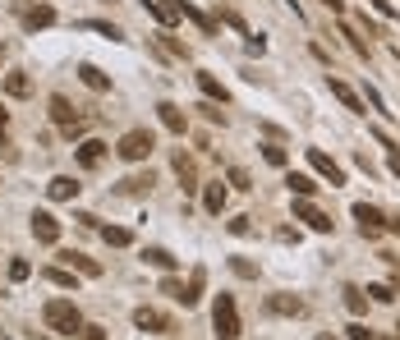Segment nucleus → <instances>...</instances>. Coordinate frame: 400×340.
<instances>
[{"mask_svg":"<svg viewBox=\"0 0 400 340\" xmlns=\"http://www.w3.org/2000/svg\"><path fill=\"white\" fill-rule=\"evenodd\" d=\"M267 313H272V318H304V313H309V304H304L299 295H267Z\"/></svg>","mask_w":400,"mask_h":340,"instance_id":"nucleus-4","label":"nucleus"},{"mask_svg":"<svg viewBox=\"0 0 400 340\" xmlns=\"http://www.w3.org/2000/svg\"><path fill=\"white\" fill-rule=\"evenodd\" d=\"M295 221H304V226H309V230H318V235L332 230V216H327V212H318L309 198H299V202H295Z\"/></svg>","mask_w":400,"mask_h":340,"instance_id":"nucleus-8","label":"nucleus"},{"mask_svg":"<svg viewBox=\"0 0 400 340\" xmlns=\"http://www.w3.org/2000/svg\"><path fill=\"white\" fill-rule=\"evenodd\" d=\"M286 184H290V193H299V198H313V193H318L313 175H304V170H290V175H286Z\"/></svg>","mask_w":400,"mask_h":340,"instance_id":"nucleus-22","label":"nucleus"},{"mask_svg":"<svg viewBox=\"0 0 400 340\" xmlns=\"http://www.w3.org/2000/svg\"><path fill=\"white\" fill-rule=\"evenodd\" d=\"M60 263H65L69 272H83V276H101V263H97V258H88V253H78V249H65V253H60Z\"/></svg>","mask_w":400,"mask_h":340,"instance_id":"nucleus-10","label":"nucleus"},{"mask_svg":"<svg viewBox=\"0 0 400 340\" xmlns=\"http://www.w3.org/2000/svg\"><path fill=\"white\" fill-rule=\"evenodd\" d=\"M78 78H83V83H88L92 92H106V88H111V78L101 74L97 65H78Z\"/></svg>","mask_w":400,"mask_h":340,"instance_id":"nucleus-23","label":"nucleus"},{"mask_svg":"<svg viewBox=\"0 0 400 340\" xmlns=\"http://www.w3.org/2000/svg\"><path fill=\"white\" fill-rule=\"evenodd\" d=\"M318 340H336V336H318Z\"/></svg>","mask_w":400,"mask_h":340,"instance_id":"nucleus-46","label":"nucleus"},{"mask_svg":"<svg viewBox=\"0 0 400 340\" xmlns=\"http://www.w3.org/2000/svg\"><path fill=\"white\" fill-rule=\"evenodd\" d=\"M5 129H10V115H5V106H0V138H5Z\"/></svg>","mask_w":400,"mask_h":340,"instance_id":"nucleus-44","label":"nucleus"},{"mask_svg":"<svg viewBox=\"0 0 400 340\" xmlns=\"http://www.w3.org/2000/svg\"><path fill=\"white\" fill-rule=\"evenodd\" d=\"M10 276H14V281H28V276H33V267L23 263V258H14V263H10Z\"/></svg>","mask_w":400,"mask_h":340,"instance_id":"nucleus-37","label":"nucleus"},{"mask_svg":"<svg viewBox=\"0 0 400 340\" xmlns=\"http://www.w3.org/2000/svg\"><path fill=\"white\" fill-rule=\"evenodd\" d=\"M5 92H10V97H28L33 83H28V74H10V78H5Z\"/></svg>","mask_w":400,"mask_h":340,"instance_id":"nucleus-29","label":"nucleus"},{"mask_svg":"<svg viewBox=\"0 0 400 340\" xmlns=\"http://www.w3.org/2000/svg\"><path fill=\"white\" fill-rule=\"evenodd\" d=\"M345 37H350V46H355V51H359V55H368V42H364V37H359V33H355V28H350V23H345Z\"/></svg>","mask_w":400,"mask_h":340,"instance_id":"nucleus-38","label":"nucleus"},{"mask_svg":"<svg viewBox=\"0 0 400 340\" xmlns=\"http://www.w3.org/2000/svg\"><path fill=\"white\" fill-rule=\"evenodd\" d=\"M355 221H359V230H364V239L387 235V216H382L378 207H368V202H355Z\"/></svg>","mask_w":400,"mask_h":340,"instance_id":"nucleus-5","label":"nucleus"},{"mask_svg":"<svg viewBox=\"0 0 400 340\" xmlns=\"http://www.w3.org/2000/svg\"><path fill=\"white\" fill-rule=\"evenodd\" d=\"M202 207H207L212 216H221V207H225V184H221V179L202 189Z\"/></svg>","mask_w":400,"mask_h":340,"instance_id":"nucleus-20","label":"nucleus"},{"mask_svg":"<svg viewBox=\"0 0 400 340\" xmlns=\"http://www.w3.org/2000/svg\"><path fill=\"white\" fill-rule=\"evenodd\" d=\"M202 286H207V272H202V267H193V276H189V286H184V295H179V304L193 308V304L202 299Z\"/></svg>","mask_w":400,"mask_h":340,"instance_id":"nucleus-18","label":"nucleus"},{"mask_svg":"<svg viewBox=\"0 0 400 340\" xmlns=\"http://www.w3.org/2000/svg\"><path fill=\"white\" fill-rule=\"evenodd\" d=\"M327 10H332V14H345V5H341V0H327Z\"/></svg>","mask_w":400,"mask_h":340,"instance_id":"nucleus-45","label":"nucleus"},{"mask_svg":"<svg viewBox=\"0 0 400 340\" xmlns=\"http://www.w3.org/2000/svg\"><path fill=\"white\" fill-rule=\"evenodd\" d=\"M198 88L207 92L212 101H225V88H221V78H216V74H198Z\"/></svg>","mask_w":400,"mask_h":340,"instance_id":"nucleus-28","label":"nucleus"},{"mask_svg":"<svg viewBox=\"0 0 400 340\" xmlns=\"http://www.w3.org/2000/svg\"><path fill=\"white\" fill-rule=\"evenodd\" d=\"M327 83H332V97L341 101L345 110H355V115H364V110H368L364 97H355V88H350V83H341V78H327Z\"/></svg>","mask_w":400,"mask_h":340,"instance_id":"nucleus-11","label":"nucleus"},{"mask_svg":"<svg viewBox=\"0 0 400 340\" xmlns=\"http://www.w3.org/2000/svg\"><path fill=\"white\" fill-rule=\"evenodd\" d=\"M345 308H350V313H364V308H368L364 290H345Z\"/></svg>","mask_w":400,"mask_h":340,"instance_id":"nucleus-32","label":"nucleus"},{"mask_svg":"<svg viewBox=\"0 0 400 340\" xmlns=\"http://www.w3.org/2000/svg\"><path fill=\"white\" fill-rule=\"evenodd\" d=\"M170 165H175V175H179V184H184V189H198V170H193V161L184 152H175V161H170Z\"/></svg>","mask_w":400,"mask_h":340,"instance_id":"nucleus-21","label":"nucleus"},{"mask_svg":"<svg viewBox=\"0 0 400 340\" xmlns=\"http://www.w3.org/2000/svg\"><path fill=\"white\" fill-rule=\"evenodd\" d=\"M42 322L56 336H83V313L74 308V299H51V304L42 308Z\"/></svg>","mask_w":400,"mask_h":340,"instance_id":"nucleus-1","label":"nucleus"},{"mask_svg":"<svg viewBox=\"0 0 400 340\" xmlns=\"http://www.w3.org/2000/svg\"><path fill=\"white\" fill-rule=\"evenodd\" d=\"M230 184H235V189H253V184H249V170H244V165H230Z\"/></svg>","mask_w":400,"mask_h":340,"instance_id":"nucleus-36","label":"nucleus"},{"mask_svg":"<svg viewBox=\"0 0 400 340\" xmlns=\"http://www.w3.org/2000/svg\"><path fill=\"white\" fill-rule=\"evenodd\" d=\"M101 161H106V143H101V138H83V143H78V165H83V170H97Z\"/></svg>","mask_w":400,"mask_h":340,"instance_id":"nucleus-9","label":"nucleus"},{"mask_svg":"<svg viewBox=\"0 0 400 340\" xmlns=\"http://www.w3.org/2000/svg\"><path fill=\"white\" fill-rule=\"evenodd\" d=\"M368 295L378 299V304H391V299H396V286H368Z\"/></svg>","mask_w":400,"mask_h":340,"instance_id":"nucleus-34","label":"nucleus"},{"mask_svg":"<svg viewBox=\"0 0 400 340\" xmlns=\"http://www.w3.org/2000/svg\"><path fill=\"white\" fill-rule=\"evenodd\" d=\"M161 295L179 299V295H184V281H175V276H166V281H161Z\"/></svg>","mask_w":400,"mask_h":340,"instance_id":"nucleus-35","label":"nucleus"},{"mask_svg":"<svg viewBox=\"0 0 400 340\" xmlns=\"http://www.w3.org/2000/svg\"><path fill=\"white\" fill-rule=\"evenodd\" d=\"M350 340H382V336H378V331H368V327H359V322H355V327H350Z\"/></svg>","mask_w":400,"mask_h":340,"instance_id":"nucleus-39","label":"nucleus"},{"mask_svg":"<svg viewBox=\"0 0 400 340\" xmlns=\"http://www.w3.org/2000/svg\"><path fill=\"white\" fill-rule=\"evenodd\" d=\"M253 226H249V216H239V221H230V235H249Z\"/></svg>","mask_w":400,"mask_h":340,"instance_id":"nucleus-40","label":"nucleus"},{"mask_svg":"<svg viewBox=\"0 0 400 340\" xmlns=\"http://www.w3.org/2000/svg\"><path fill=\"white\" fill-rule=\"evenodd\" d=\"M33 235L42 244H56L60 239V221L51 216V212H33Z\"/></svg>","mask_w":400,"mask_h":340,"instance_id":"nucleus-12","label":"nucleus"},{"mask_svg":"<svg viewBox=\"0 0 400 340\" xmlns=\"http://www.w3.org/2000/svg\"><path fill=\"white\" fill-rule=\"evenodd\" d=\"M101 239L111 244V249H129V244H133V230H124V226H101Z\"/></svg>","mask_w":400,"mask_h":340,"instance_id":"nucleus-24","label":"nucleus"},{"mask_svg":"<svg viewBox=\"0 0 400 340\" xmlns=\"http://www.w3.org/2000/svg\"><path fill=\"white\" fill-rule=\"evenodd\" d=\"M152 147H156V138L147 129H129L120 138V147H115V152L124 156V161H147V156H152Z\"/></svg>","mask_w":400,"mask_h":340,"instance_id":"nucleus-3","label":"nucleus"},{"mask_svg":"<svg viewBox=\"0 0 400 340\" xmlns=\"http://www.w3.org/2000/svg\"><path fill=\"white\" fill-rule=\"evenodd\" d=\"M147 189H152V175H129V179H120L115 193H120V198H143Z\"/></svg>","mask_w":400,"mask_h":340,"instance_id":"nucleus-19","label":"nucleus"},{"mask_svg":"<svg viewBox=\"0 0 400 340\" xmlns=\"http://www.w3.org/2000/svg\"><path fill=\"white\" fill-rule=\"evenodd\" d=\"M262 161L267 165H286V147L281 143H262Z\"/></svg>","mask_w":400,"mask_h":340,"instance_id":"nucleus-31","label":"nucleus"},{"mask_svg":"<svg viewBox=\"0 0 400 340\" xmlns=\"http://www.w3.org/2000/svg\"><path fill=\"white\" fill-rule=\"evenodd\" d=\"M156 115H161V124H166L170 133H184V129H189V115H184L179 106H170V101H161V106H156Z\"/></svg>","mask_w":400,"mask_h":340,"instance_id":"nucleus-15","label":"nucleus"},{"mask_svg":"<svg viewBox=\"0 0 400 340\" xmlns=\"http://www.w3.org/2000/svg\"><path fill=\"white\" fill-rule=\"evenodd\" d=\"M83 340H106V331L101 327H83Z\"/></svg>","mask_w":400,"mask_h":340,"instance_id":"nucleus-43","label":"nucleus"},{"mask_svg":"<svg viewBox=\"0 0 400 340\" xmlns=\"http://www.w3.org/2000/svg\"><path fill=\"white\" fill-rule=\"evenodd\" d=\"M51 120H56L60 129H65V124H74V120H78V115H74V106H69L65 97H51Z\"/></svg>","mask_w":400,"mask_h":340,"instance_id":"nucleus-26","label":"nucleus"},{"mask_svg":"<svg viewBox=\"0 0 400 340\" xmlns=\"http://www.w3.org/2000/svg\"><path fill=\"white\" fill-rule=\"evenodd\" d=\"M230 272L235 276H258V267L249 263V258H230Z\"/></svg>","mask_w":400,"mask_h":340,"instance_id":"nucleus-33","label":"nucleus"},{"mask_svg":"<svg viewBox=\"0 0 400 340\" xmlns=\"http://www.w3.org/2000/svg\"><path fill=\"white\" fill-rule=\"evenodd\" d=\"M78 28H92V33H101V37H111V42H120V28H115V23H101V19H83Z\"/></svg>","mask_w":400,"mask_h":340,"instance_id":"nucleus-30","label":"nucleus"},{"mask_svg":"<svg viewBox=\"0 0 400 340\" xmlns=\"http://www.w3.org/2000/svg\"><path fill=\"white\" fill-rule=\"evenodd\" d=\"M179 5V19H189V23H198L202 33H216V19H212V14H202L198 5H189V0H175Z\"/></svg>","mask_w":400,"mask_h":340,"instance_id":"nucleus-16","label":"nucleus"},{"mask_svg":"<svg viewBox=\"0 0 400 340\" xmlns=\"http://www.w3.org/2000/svg\"><path fill=\"white\" fill-rule=\"evenodd\" d=\"M244 37H249V51H253V55H262V51H267L262 37H253V33H244Z\"/></svg>","mask_w":400,"mask_h":340,"instance_id":"nucleus-41","label":"nucleus"},{"mask_svg":"<svg viewBox=\"0 0 400 340\" xmlns=\"http://www.w3.org/2000/svg\"><path fill=\"white\" fill-rule=\"evenodd\" d=\"M143 5L156 14V23H166V28H175V23H179V5H175V0H143Z\"/></svg>","mask_w":400,"mask_h":340,"instance_id":"nucleus-17","label":"nucleus"},{"mask_svg":"<svg viewBox=\"0 0 400 340\" xmlns=\"http://www.w3.org/2000/svg\"><path fill=\"white\" fill-rule=\"evenodd\" d=\"M212 327H216V340H239L244 327H239V308H235L230 295H216L212 304Z\"/></svg>","mask_w":400,"mask_h":340,"instance_id":"nucleus-2","label":"nucleus"},{"mask_svg":"<svg viewBox=\"0 0 400 340\" xmlns=\"http://www.w3.org/2000/svg\"><path fill=\"white\" fill-rule=\"evenodd\" d=\"M143 263H152V267H161V272H175V258H170L166 249H143Z\"/></svg>","mask_w":400,"mask_h":340,"instance_id":"nucleus-27","label":"nucleus"},{"mask_svg":"<svg viewBox=\"0 0 400 340\" xmlns=\"http://www.w3.org/2000/svg\"><path fill=\"white\" fill-rule=\"evenodd\" d=\"M78 189H83V184H78L74 175H56L51 184H46V193L56 198V202H74V198H78Z\"/></svg>","mask_w":400,"mask_h":340,"instance_id":"nucleus-13","label":"nucleus"},{"mask_svg":"<svg viewBox=\"0 0 400 340\" xmlns=\"http://www.w3.org/2000/svg\"><path fill=\"white\" fill-rule=\"evenodd\" d=\"M309 165H313V170H318V175H323L332 189H341V184H345V170H341V165H336L332 156L323 152V147H309Z\"/></svg>","mask_w":400,"mask_h":340,"instance_id":"nucleus-6","label":"nucleus"},{"mask_svg":"<svg viewBox=\"0 0 400 340\" xmlns=\"http://www.w3.org/2000/svg\"><path fill=\"white\" fill-rule=\"evenodd\" d=\"M373 5H378V14H387V19H396V5H391V0H373Z\"/></svg>","mask_w":400,"mask_h":340,"instance_id":"nucleus-42","label":"nucleus"},{"mask_svg":"<svg viewBox=\"0 0 400 340\" xmlns=\"http://www.w3.org/2000/svg\"><path fill=\"white\" fill-rule=\"evenodd\" d=\"M46 281H51V286H60V290H78V281H74V272H69V267H46Z\"/></svg>","mask_w":400,"mask_h":340,"instance_id":"nucleus-25","label":"nucleus"},{"mask_svg":"<svg viewBox=\"0 0 400 340\" xmlns=\"http://www.w3.org/2000/svg\"><path fill=\"white\" fill-rule=\"evenodd\" d=\"M133 327L138 331H156V336H161V331H175V322L166 318V313H161V308H133Z\"/></svg>","mask_w":400,"mask_h":340,"instance_id":"nucleus-7","label":"nucleus"},{"mask_svg":"<svg viewBox=\"0 0 400 340\" xmlns=\"http://www.w3.org/2000/svg\"><path fill=\"white\" fill-rule=\"evenodd\" d=\"M391 340H400V327H396V336H391Z\"/></svg>","mask_w":400,"mask_h":340,"instance_id":"nucleus-47","label":"nucleus"},{"mask_svg":"<svg viewBox=\"0 0 400 340\" xmlns=\"http://www.w3.org/2000/svg\"><path fill=\"white\" fill-rule=\"evenodd\" d=\"M51 23H56V10H51V5H33V10H23V28H28V33L51 28Z\"/></svg>","mask_w":400,"mask_h":340,"instance_id":"nucleus-14","label":"nucleus"}]
</instances>
